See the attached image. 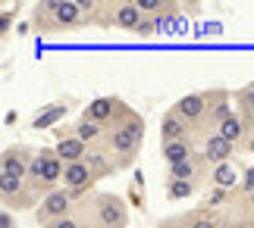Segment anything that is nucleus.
<instances>
[{
  "label": "nucleus",
  "instance_id": "16",
  "mask_svg": "<svg viewBox=\"0 0 254 228\" xmlns=\"http://www.w3.org/2000/svg\"><path fill=\"white\" fill-rule=\"evenodd\" d=\"M66 116V106L63 103H51V106H44L41 113L35 116V128H47V125H54V122H60V119Z\"/></svg>",
  "mask_w": 254,
  "mask_h": 228
},
{
  "label": "nucleus",
  "instance_id": "12",
  "mask_svg": "<svg viewBox=\"0 0 254 228\" xmlns=\"http://www.w3.org/2000/svg\"><path fill=\"white\" fill-rule=\"evenodd\" d=\"M113 22L120 28H138L144 22V13L138 9V3H116L113 6Z\"/></svg>",
  "mask_w": 254,
  "mask_h": 228
},
{
  "label": "nucleus",
  "instance_id": "19",
  "mask_svg": "<svg viewBox=\"0 0 254 228\" xmlns=\"http://www.w3.org/2000/svg\"><path fill=\"white\" fill-rule=\"evenodd\" d=\"M217 135H223V137H226V141H232V144H236L239 137L245 135V122H242L239 116H232V119H226V122L220 125V132H217Z\"/></svg>",
  "mask_w": 254,
  "mask_h": 228
},
{
  "label": "nucleus",
  "instance_id": "21",
  "mask_svg": "<svg viewBox=\"0 0 254 228\" xmlns=\"http://www.w3.org/2000/svg\"><path fill=\"white\" fill-rule=\"evenodd\" d=\"M88 169L94 172V178H101V175H107V172H113V166L107 163L104 153H88Z\"/></svg>",
  "mask_w": 254,
  "mask_h": 228
},
{
  "label": "nucleus",
  "instance_id": "14",
  "mask_svg": "<svg viewBox=\"0 0 254 228\" xmlns=\"http://www.w3.org/2000/svg\"><path fill=\"white\" fill-rule=\"evenodd\" d=\"M54 150H57V156H60V160H66V163H82V160H85V144H82L75 135L60 137V144H57Z\"/></svg>",
  "mask_w": 254,
  "mask_h": 228
},
{
  "label": "nucleus",
  "instance_id": "6",
  "mask_svg": "<svg viewBox=\"0 0 254 228\" xmlns=\"http://www.w3.org/2000/svg\"><path fill=\"white\" fill-rule=\"evenodd\" d=\"M173 113L176 116H182L189 125H198L204 116H207V94H191V97H182L179 103L173 106Z\"/></svg>",
  "mask_w": 254,
  "mask_h": 228
},
{
  "label": "nucleus",
  "instance_id": "1",
  "mask_svg": "<svg viewBox=\"0 0 254 228\" xmlns=\"http://www.w3.org/2000/svg\"><path fill=\"white\" fill-rule=\"evenodd\" d=\"M123 122L110 132V150L120 156V163L126 166V163H132V156L138 153V147H141V137H144V119L141 116H135V113H129L123 106Z\"/></svg>",
  "mask_w": 254,
  "mask_h": 228
},
{
  "label": "nucleus",
  "instance_id": "20",
  "mask_svg": "<svg viewBox=\"0 0 254 228\" xmlns=\"http://www.w3.org/2000/svg\"><path fill=\"white\" fill-rule=\"evenodd\" d=\"M170 175L179 178V182H194V175H198V163H194V160H185L179 166H170Z\"/></svg>",
  "mask_w": 254,
  "mask_h": 228
},
{
  "label": "nucleus",
  "instance_id": "11",
  "mask_svg": "<svg viewBox=\"0 0 254 228\" xmlns=\"http://www.w3.org/2000/svg\"><path fill=\"white\" fill-rule=\"evenodd\" d=\"M229 153H232V141H226V137L217 135V132H213L207 137V144H204V160H210V163H217V166L226 163Z\"/></svg>",
  "mask_w": 254,
  "mask_h": 228
},
{
  "label": "nucleus",
  "instance_id": "22",
  "mask_svg": "<svg viewBox=\"0 0 254 228\" xmlns=\"http://www.w3.org/2000/svg\"><path fill=\"white\" fill-rule=\"evenodd\" d=\"M191 191H194V182H179V178L170 182V197L173 200H182V197H189Z\"/></svg>",
  "mask_w": 254,
  "mask_h": 228
},
{
  "label": "nucleus",
  "instance_id": "15",
  "mask_svg": "<svg viewBox=\"0 0 254 228\" xmlns=\"http://www.w3.org/2000/svg\"><path fill=\"white\" fill-rule=\"evenodd\" d=\"M160 147H163V160H167L170 166H179L185 160H191V144L189 141H167Z\"/></svg>",
  "mask_w": 254,
  "mask_h": 228
},
{
  "label": "nucleus",
  "instance_id": "25",
  "mask_svg": "<svg viewBox=\"0 0 254 228\" xmlns=\"http://www.w3.org/2000/svg\"><path fill=\"white\" fill-rule=\"evenodd\" d=\"M242 191H248V194H254V166L245 172V184H242Z\"/></svg>",
  "mask_w": 254,
  "mask_h": 228
},
{
  "label": "nucleus",
  "instance_id": "24",
  "mask_svg": "<svg viewBox=\"0 0 254 228\" xmlns=\"http://www.w3.org/2000/svg\"><path fill=\"white\" fill-rule=\"evenodd\" d=\"M189 228H220V225H217V219H210V216H194L189 222Z\"/></svg>",
  "mask_w": 254,
  "mask_h": 228
},
{
  "label": "nucleus",
  "instance_id": "17",
  "mask_svg": "<svg viewBox=\"0 0 254 228\" xmlns=\"http://www.w3.org/2000/svg\"><path fill=\"white\" fill-rule=\"evenodd\" d=\"M213 184H217L220 191H229V187L236 184V169H232L229 163H220L217 169H213Z\"/></svg>",
  "mask_w": 254,
  "mask_h": 228
},
{
  "label": "nucleus",
  "instance_id": "3",
  "mask_svg": "<svg viewBox=\"0 0 254 228\" xmlns=\"http://www.w3.org/2000/svg\"><path fill=\"white\" fill-rule=\"evenodd\" d=\"M63 172H66V166H63L60 156H57V150H38L32 156V163H28V175L41 178L47 187H54L57 182H60Z\"/></svg>",
  "mask_w": 254,
  "mask_h": 228
},
{
  "label": "nucleus",
  "instance_id": "23",
  "mask_svg": "<svg viewBox=\"0 0 254 228\" xmlns=\"http://www.w3.org/2000/svg\"><path fill=\"white\" fill-rule=\"evenodd\" d=\"M135 32H138L141 38H151V35H157V32H160V28H157V19H144V22H141L138 28H135Z\"/></svg>",
  "mask_w": 254,
  "mask_h": 228
},
{
  "label": "nucleus",
  "instance_id": "13",
  "mask_svg": "<svg viewBox=\"0 0 254 228\" xmlns=\"http://www.w3.org/2000/svg\"><path fill=\"white\" fill-rule=\"evenodd\" d=\"M22 156H28V150H6L3 153V175H13V178H25L28 175V163L32 160H22Z\"/></svg>",
  "mask_w": 254,
  "mask_h": 228
},
{
  "label": "nucleus",
  "instance_id": "30",
  "mask_svg": "<svg viewBox=\"0 0 254 228\" xmlns=\"http://www.w3.org/2000/svg\"><path fill=\"white\" fill-rule=\"evenodd\" d=\"M251 150H254V141H251Z\"/></svg>",
  "mask_w": 254,
  "mask_h": 228
},
{
  "label": "nucleus",
  "instance_id": "31",
  "mask_svg": "<svg viewBox=\"0 0 254 228\" xmlns=\"http://www.w3.org/2000/svg\"><path fill=\"white\" fill-rule=\"evenodd\" d=\"M88 228H97V225H88Z\"/></svg>",
  "mask_w": 254,
  "mask_h": 228
},
{
  "label": "nucleus",
  "instance_id": "18",
  "mask_svg": "<svg viewBox=\"0 0 254 228\" xmlns=\"http://www.w3.org/2000/svg\"><path fill=\"white\" fill-rule=\"evenodd\" d=\"M101 135H104V128L97 125V122H88V119H82V122H79V128H75V137H79L82 144H94Z\"/></svg>",
  "mask_w": 254,
  "mask_h": 228
},
{
  "label": "nucleus",
  "instance_id": "27",
  "mask_svg": "<svg viewBox=\"0 0 254 228\" xmlns=\"http://www.w3.org/2000/svg\"><path fill=\"white\" fill-rule=\"evenodd\" d=\"M0 228H16V225H13V216H9V210L0 213Z\"/></svg>",
  "mask_w": 254,
  "mask_h": 228
},
{
  "label": "nucleus",
  "instance_id": "4",
  "mask_svg": "<svg viewBox=\"0 0 254 228\" xmlns=\"http://www.w3.org/2000/svg\"><path fill=\"white\" fill-rule=\"evenodd\" d=\"M94 216L97 228H126V203L113 194H97L94 197Z\"/></svg>",
  "mask_w": 254,
  "mask_h": 228
},
{
  "label": "nucleus",
  "instance_id": "29",
  "mask_svg": "<svg viewBox=\"0 0 254 228\" xmlns=\"http://www.w3.org/2000/svg\"><path fill=\"white\" fill-rule=\"evenodd\" d=\"M251 206H254V194H251Z\"/></svg>",
  "mask_w": 254,
  "mask_h": 228
},
{
  "label": "nucleus",
  "instance_id": "9",
  "mask_svg": "<svg viewBox=\"0 0 254 228\" xmlns=\"http://www.w3.org/2000/svg\"><path fill=\"white\" fill-rule=\"evenodd\" d=\"M185 135H189V122H185L182 116L167 113V116L160 119V144H167V141H185Z\"/></svg>",
  "mask_w": 254,
  "mask_h": 228
},
{
  "label": "nucleus",
  "instance_id": "7",
  "mask_svg": "<svg viewBox=\"0 0 254 228\" xmlns=\"http://www.w3.org/2000/svg\"><path fill=\"white\" fill-rule=\"evenodd\" d=\"M94 182V172L88 169V163H66V172H63V184L69 194H82L88 184Z\"/></svg>",
  "mask_w": 254,
  "mask_h": 228
},
{
  "label": "nucleus",
  "instance_id": "2",
  "mask_svg": "<svg viewBox=\"0 0 254 228\" xmlns=\"http://www.w3.org/2000/svg\"><path fill=\"white\" fill-rule=\"evenodd\" d=\"M85 9H91L88 0H51V3H38L35 6V25L41 32H51V28H60V25H75Z\"/></svg>",
  "mask_w": 254,
  "mask_h": 228
},
{
  "label": "nucleus",
  "instance_id": "26",
  "mask_svg": "<svg viewBox=\"0 0 254 228\" xmlns=\"http://www.w3.org/2000/svg\"><path fill=\"white\" fill-rule=\"evenodd\" d=\"M51 228H82V225H79V222H75V219H72V216H66V219H60V222H54Z\"/></svg>",
  "mask_w": 254,
  "mask_h": 228
},
{
  "label": "nucleus",
  "instance_id": "5",
  "mask_svg": "<svg viewBox=\"0 0 254 228\" xmlns=\"http://www.w3.org/2000/svg\"><path fill=\"white\" fill-rule=\"evenodd\" d=\"M66 213H69V191L54 187V191L41 200V206H38V222H44L47 228H51L54 222L66 219Z\"/></svg>",
  "mask_w": 254,
  "mask_h": 228
},
{
  "label": "nucleus",
  "instance_id": "10",
  "mask_svg": "<svg viewBox=\"0 0 254 228\" xmlns=\"http://www.w3.org/2000/svg\"><path fill=\"white\" fill-rule=\"evenodd\" d=\"M157 19V28L163 35H173V38H179V35H189V19H185L179 9H170V13H163V16H154Z\"/></svg>",
  "mask_w": 254,
  "mask_h": 228
},
{
  "label": "nucleus",
  "instance_id": "28",
  "mask_svg": "<svg viewBox=\"0 0 254 228\" xmlns=\"http://www.w3.org/2000/svg\"><path fill=\"white\" fill-rule=\"evenodd\" d=\"M220 200H223V191H220V187H217V191L210 194V203H220Z\"/></svg>",
  "mask_w": 254,
  "mask_h": 228
},
{
  "label": "nucleus",
  "instance_id": "8",
  "mask_svg": "<svg viewBox=\"0 0 254 228\" xmlns=\"http://www.w3.org/2000/svg\"><path fill=\"white\" fill-rule=\"evenodd\" d=\"M113 113H120V100H113V97H97V100L88 103L85 119H88V122L104 125L107 119H113Z\"/></svg>",
  "mask_w": 254,
  "mask_h": 228
}]
</instances>
